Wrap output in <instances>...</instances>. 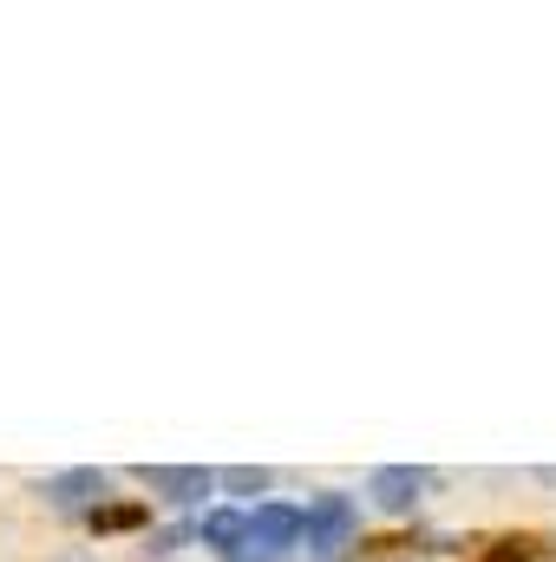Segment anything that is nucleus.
<instances>
[{
  "label": "nucleus",
  "instance_id": "423d86ee",
  "mask_svg": "<svg viewBox=\"0 0 556 562\" xmlns=\"http://www.w3.org/2000/svg\"><path fill=\"white\" fill-rule=\"evenodd\" d=\"M243 537H249L243 510H210V517H203V543H210V550H223V557H230Z\"/></svg>",
  "mask_w": 556,
  "mask_h": 562
},
{
  "label": "nucleus",
  "instance_id": "f03ea898",
  "mask_svg": "<svg viewBox=\"0 0 556 562\" xmlns=\"http://www.w3.org/2000/svg\"><path fill=\"white\" fill-rule=\"evenodd\" d=\"M243 524H249V543H256V550H269L276 562L301 543V510H294V504H256Z\"/></svg>",
  "mask_w": 556,
  "mask_h": 562
},
{
  "label": "nucleus",
  "instance_id": "0eeeda50",
  "mask_svg": "<svg viewBox=\"0 0 556 562\" xmlns=\"http://www.w3.org/2000/svg\"><path fill=\"white\" fill-rule=\"evenodd\" d=\"M216 484H223V491H236V497H263V491H269V471H263V464H230Z\"/></svg>",
  "mask_w": 556,
  "mask_h": 562
},
{
  "label": "nucleus",
  "instance_id": "7ed1b4c3",
  "mask_svg": "<svg viewBox=\"0 0 556 562\" xmlns=\"http://www.w3.org/2000/svg\"><path fill=\"white\" fill-rule=\"evenodd\" d=\"M144 484L164 497V504H197V497H210V471L203 464H144Z\"/></svg>",
  "mask_w": 556,
  "mask_h": 562
},
{
  "label": "nucleus",
  "instance_id": "f257e3e1",
  "mask_svg": "<svg viewBox=\"0 0 556 562\" xmlns=\"http://www.w3.org/2000/svg\"><path fill=\"white\" fill-rule=\"evenodd\" d=\"M354 530H360V510H354V497H341V491H327V497H314L308 510H301V537H308V550L321 562H334L347 543H354Z\"/></svg>",
  "mask_w": 556,
  "mask_h": 562
},
{
  "label": "nucleus",
  "instance_id": "20e7f679",
  "mask_svg": "<svg viewBox=\"0 0 556 562\" xmlns=\"http://www.w3.org/2000/svg\"><path fill=\"white\" fill-rule=\"evenodd\" d=\"M425 484H432V477H425L419 464H380V471L367 477V497H374L380 510H413Z\"/></svg>",
  "mask_w": 556,
  "mask_h": 562
},
{
  "label": "nucleus",
  "instance_id": "6e6552de",
  "mask_svg": "<svg viewBox=\"0 0 556 562\" xmlns=\"http://www.w3.org/2000/svg\"><path fill=\"white\" fill-rule=\"evenodd\" d=\"M138 517H144L138 504H119V510H99V524H105V530H132Z\"/></svg>",
  "mask_w": 556,
  "mask_h": 562
},
{
  "label": "nucleus",
  "instance_id": "1a4fd4ad",
  "mask_svg": "<svg viewBox=\"0 0 556 562\" xmlns=\"http://www.w3.org/2000/svg\"><path fill=\"white\" fill-rule=\"evenodd\" d=\"M524 557H531L524 543H498V550H491V557H485V562H524Z\"/></svg>",
  "mask_w": 556,
  "mask_h": 562
},
{
  "label": "nucleus",
  "instance_id": "39448f33",
  "mask_svg": "<svg viewBox=\"0 0 556 562\" xmlns=\"http://www.w3.org/2000/svg\"><path fill=\"white\" fill-rule=\"evenodd\" d=\"M92 497H105V471H92V464L46 477V504H59V510H79V504H92Z\"/></svg>",
  "mask_w": 556,
  "mask_h": 562
}]
</instances>
